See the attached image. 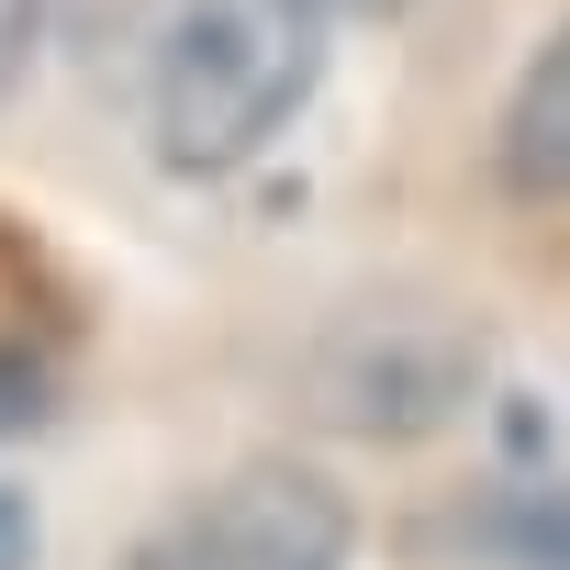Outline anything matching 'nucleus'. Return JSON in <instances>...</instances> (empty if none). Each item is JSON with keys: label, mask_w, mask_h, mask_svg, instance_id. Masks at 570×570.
I'll return each mask as SVG.
<instances>
[{"label": "nucleus", "mask_w": 570, "mask_h": 570, "mask_svg": "<svg viewBox=\"0 0 570 570\" xmlns=\"http://www.w3.org/2000/svg\"><path fill=\"white\" fill-rule=\"evenodd\" d=\"M325 35L336 0H179L146 90L157 157L179 179H235L246 157H268L325 79Z\"/></svg>", "instance_id": "obj_1"}, {"label": "nucleus", "mask_w": 570, "mask_h": 570, "mask_svg": "<svg viewBox=\"0 0 570 570\" xmlns=\"http://www.w3.org/2000/svg\"><path fill=\"white\" fill-rule=\"evenodd\" d=\"M124 570H347V503L314 470H235L213 492H190Z\"/></svg>", "instance_id": "obj_2"}, {"label": "nucleus", "mask_w": 570, "mask_h": 570, "mask_svg": "<svg viewBox=\"0 0 570 570\" xmlns=\"http://www.w3.org/2000/svg\"><path fill=\"white\" fill-rule=\"evenodd\" d=\"M325 414L336 425H358V436H403V425H436L448 403H459V381H470V358H459V336H436V325H414V314H381V325H347L336 347H325Z\"/></svg>", "instance_id": "obj_3"}, {"label": "nucleus", "mask_w": 570, "mask_h": 570, "mask_svg": "<svg viewBox=\"0 0 570 570\" xmlns=\"http://www.w3.org/2000/svg\"><path fill=\"white\" fill-rule=\"evenodd\" d=\"M492 157H503V179H514L525 202H570V23L525 57V79H514V101H503Z\"/></svg>", "instance_id": "obj_4"}, {"label": "nucleus", "mask_w": 570, "mask_h": 570, "mask_svg": "<svg viewBox=\"0 0 570 570\" xmlns=\"http://www.w3.org/2000/svg\"><path fill=\"white\" fill-rule=\"evenodd\" d=\"M46 23H57V0H0V101L23 90V68H35Z\"/></svg>", "instance_id": "obj_5"}, {"label": "nucleus", "mask_w": 570, "mask_h": 570, "mask_svg": "<svg viewBox=\"0 0 570 570\" xmlns=\"http://www.w3.org/2000/svg\"><path fill=\"white\" fill-rule=\"evenodd\" d=\"M23 559H35V503L0 492V570H23Z\"/></svg>", "instance_id": "obj_6"}, {"label": "nucleus", "mask_w": 570, "mask_h": 570, "mask_svg": "<svg viewBox=\"0 0 570 570\" xmlns=\"http://www.w3.org/2000/svg\"><path fill=\"white\" fill-rule=\"evenodd\" d=\"M347 12H403V0H336V23H347Z\"/></svg>", "instance_id": "obj_7"}]
</instances>
